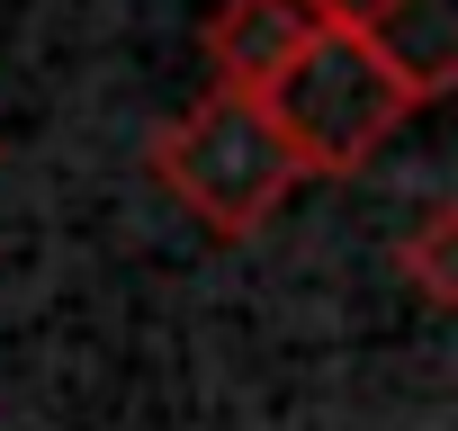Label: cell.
I'll use <instances>...</instances> for the list:
<instances>
[{
  "instance_id": "obj_2",
  "label": "cell",
  "mask_w": 458,
  "mask_h": 431,
  "mask_svg": "<svg viewBox=\"0 0 458 431\" xmlns=\"http://www.w3.org/2000/svg\"><path fill=\"white\" fill-rule=\"evenodd\" d=\"M153 180L198 216L207 234L234 243V234H252V225L279 216V198L297 189V162H288V144H279V126H270L261 99L207 90V99H189L153 135Z\"/></svg>"
},
{
  "instance_id": "obj_4",
  "label": "cell",
  "mask_w": 458,
  "mask_h": 431,
  "mask_svg": "<svg viewBox=\"0 0 458 431\" xmlns=\"http://www.w3.org/2000/svg\"><path fill=\"white\" fill-rule=\"evenodd\" d=\"M360 37L395 63V81L413 99H440L449 72H458V0H395V10L377 28H360Z\"/></svg>"
},
{
  "instance_id": "obj_3",
  "label": "cell",
  "mask_w": 458,
  "mask_h": 431,
  "mask_svg": "<svg viewBox=\"0 0 458 431\" xmlns=\"http://www.w3.org/2000/svg\"><path fill=\"white\" fill-rule=\"evenodd\" d=\"M315 0H216L207 19V63H216V90H243L261 99L306 46H315Z\"/></svg>"
},
{
  "instance_id": "obj_5",
  "label": "cell",
  "mask_w": 458,
  "mask_h": 431,
  "mask_svg": "<svg viewBox=\"0 0 458 431\" xmlns=\"http://www.w3.org/2000/svg\"><path fill=\"white\" fill-rule=\"evenodd\" d=\"M449 234H458V207H422V234L395 243V261L413 270V288H422L431 306H449V288H458V279H449Z\"/></svg>"
},
{
  "instance_id": "obj_1",
  "label": "cell",
  "mask_w": 458,
  "mask_h": 431,
  "mask_svg": "<svg viewBox=\"0 0 458 431\" xmlns=\"http://www.w3.org/2000/svg\"><path fill=\"white\" fill-rule=\"evenodd\" d=\"M261 108H270V126H279L297 180H306V171H315V180H351L422 99L395 81V63H386L360 28H315V46L261 90Z\"/></svg>"
},
{
  "instance_id": "obj_6",
  "label": "cell",
  "mask_w": 458,
  "mask_h": 431,
  "mask_svg": "<svg viewBox=\"0 0 458 431\" xmlns=\"http://www.w3.org/2000/svg\"><path fill=\"white\" fill-rule=\"evenodd\" d=\"M386 10H395V0H315V19H324V28H377Z\"/></svg>"
}]
</instances>
